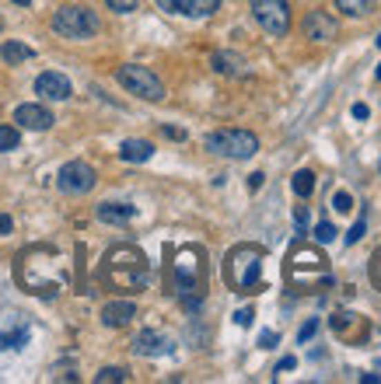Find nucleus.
<instances>
[{
	"instance_id": "f257e3e1",
	"label": "nucleus",
	"mask_w": 381,
	"mask_h": 384,
	"mask_svg": "<svg viewBox=\"0 0 381 384\" xmlns=\"http://www.w3.org/2000/svg\"><path fill=\"white\" fill-rule=\"evenodd\" d=\"M284 280H287V287L294 294H325V290H333V283H336L333 262L325 259L322 248H315L308 241L291 245L287 262H284Z\"/></svg>"
},
{
	"instance_id": "f03ea898",
	"label": "nucleus",
	"mask_w": 381,
	"mask_h": 384,
	"mask_svg": "<svg viewBox=\"0 0 381 384\" xmlns=\"http://www.w3.org/2000/svg\"><path fill=\"white\" fill-rule=\"evenodd\" d=\"M262 262L266 248L262 245H238L224 259V280L238 294H259L262 290Z\"/></svg>"
},
{
	"instance_id": "7ed1b4c3",
	"label": "nucleus",
	"mask_w": 381,
	"mask_h": 384,
	"mask_svg": "<svg viewBox=\"0 0 381 384\" xmlns=\"http://www.w3.org/2000/svg\"><path fill=\"white\" fill-rule=\"evenodd\" d=\"M105 280L116 290H144L150 272H147V259L137 248H116L105 259Z\"/></svg>"
},
{
	"instance_id": "20e7f679",
	"label": "nucleus",
	"mask_w": 381,
	"mask_h": 384,
	"mask_svg": "<svg viewBox=\"0 0 381 384\" xmlns=\"http://www.w3.org/2000/svg\"><path fill=\"white\" fill-rule=\"evenodd\" d=\"M203 248L196 245H186L175 252V262H172V287L179 297L186 294H203Z\"/></svg>"
},
{
	"instance_id": "39448f33",
	"label": "nucleus",
	"mask_w": 381,
	"mask_h": 384,
	"mask_svg": "<svg viewBox=\"0 0 381 384\" xmlns=\"http://www.w3.org/2000/svg\"><path fill=\"white\" fill-rule=\"evenodd\" d=\"M203 147L217 157H228V161H248L259 154V137L248 130H217L203 140Z\"/></svg>"
},
{
	"instance_id": "423d86ee",
	"label": "nucleus",
	"mask_w": 381,
	"mask_h": 384,
	"mask_svg": "<svg viewBox=\"0 0 381 384\" xmlns=\"http://www.w3.org/2000/svg\"><path fill=\"white\" fill-rule=\"evenodd\" d=\"M52 32L63 35V39H91L101 32V21L91 8H81V4H67L52 14Z\"/></svg>"
},
{
	"instance_id": "0eeeda50",
	"label": "nucleus",
	"mask_w": 381,
	"mask_h": 384,
	"mask_svg": "<svg viewBox=\"0 0 381 384\" xmlns=\"http://www.w3.org/2000/svg\"><path fill=\"white\" fill-rule=\"evenodd\" d=\"M116 81H119L130 94H137V98H144V101H161V98H165V84H161V77H157L150 67L123 63V67H116Z\"/></svg>"
},
{
	"instance_id": "6e6552de",
	"label": "nucleus",
	"mask_w": 381,
	"mask_h": 384,
	"mask_svg": "<svg viewBox=\"0 0 381 384\" xmlns=\"http://www.w3.org/2000/svg\"><path fill=\"white\" fill-rule=\"evenodd\" d=\"M248 8H252V18L259 21V28L266 35H287L291 28V4L287 0H248Z\"/></svg>"
},
{
	"instance_id": "1a4fd4ad",
	"label": "nucleus",
	"mask_w": 381,
	"mask_h": 384,
	"mask_svg": "<svg viewBox=\"0 0 381 384\" xmlns=\"http://www.w3.org/2000/svg\"><path fill=\"white\" fill-rule=\"evenodd\" d=\"M95 168L88 161H67L63 168H60V175H57V185H60V192L63 196H84V192H91L95 189Z\"/></svg>"
},
{
	"instance_id": "9d476101",
	"label": "nucleus",
	"mask_w": 381,
	"mask_h": 384,
	"mask_svg": "<svg viewBox=\"0 0 381 384\" xmlns=\"http://www.w3.org/2000/svg\"><path fill=\"white\" fill-rule=\"evenodd\" d=\"M329 328L336 332V339H343V343H350V346H360V343H367V336H371L367 318H364V314H353V311H336V314L329 318Z\"/></svg>"
},
{
	"instance_id": "9b49d317",
	"label": "nucleus",
	"mask_w": 381,
	"mask_h": 384,
	"mask_svg": "<svg viewBox=\"0 0 381 384\" xmlns=\"http://www.w3.org/2000/svg\"><path fill=\"white\" fill-rule=\"evenodd\" d=\"M301 32L308 42H336L340 39V25L333 14H325V11H308L304 21H301Z\"/></svg>"
},
{
	"instance_id": "f8f14e48",
	"label": "nucleus",
	"mask_w": 381,
	"mask_h": 384,
	"mask_svg": "<svg viewBox=\"0 0 381 384\" xmlns=\"http://www.w3.org/2000/svg\"><path fill=\"white\" fill-rule=\"evenodd\" d=\"M14 123L21 126V130H35V133H46V130H52V112L46 105H35V101H28V105H18L14 108Z\"/></svg>"
},
{
	"instance_id": "ddd939ff",
	"label": "nucleus",
	"mask_w": 381,
	"mask_h": 384,
	"mask_svg": "<svg viewBox=\"0 0 381 384\" xmlns=\"http://www.w3.org/2000/svg\"><path fill=\"white\" fill-rule=\"evenodd\" d=\"M157 8L186 18H210L213 11H221V0H157Z\"/></svg>"
},
{
	"instance_id": "4468645a",
	"label": "nucleus",
	"mask_w": 381,
	"mask_h": 384,
	"mask_svg": "<svg viewBox=\"0 0 381 384\" xmlns=\"http://www.w3.org/2000/svg\"><path fill=\"white\" fill-rule=\"evenodd\" d=\"M35 94H42L46 101H67L74 94V88L60 70H46V74L35 77Z\"/></svg>"
},
{
	"instance_id": "2eb2a0df",
	"label": "nucleus",
	"mask_w": 381,
	"mask_h": 384,
	"mask_svg": "<svg viewBox=\"0 0 381 384\" xmlns=\"http://www.w3.org/2000/svg\"><path fill=\"white\" fill-rule=\"evenodd\" d=\"M133 353L137 356H165V353H172V339L154 332V328H144V332L133 339Z\"/></svg>"
},
{
	"instance_id": "dca6fc26",
	"label": "nucleus",
	"mask_w": 381,
	"mask_h": 384,
	"mask_svg": "<svg viewBox=\"0 0 381 384\" xmlns=\"http://www.w3.org/2000/svg\"><path fill=\"white\" fill-rule=\"evenodd\" d=\"M133 318H137V304L133 301H113V304L101 307V325L105 328H123Z\"/></svg>"
},
{
	"instance_id": "f3484780",
	"label": "nucleus",
	"mask_w": 381,
	"mask_h": 384,
	"mask_svg": "<svg viewBox=\"0 0 381 384\" xmlns=\"http://www.w3.org/2000/svg\"><path fill=\"white\" fill-rule=\"evenodd\" d=\"M95 213H98L101 224H130L137 216V206H130V203H101Z\"/></svg>"
},
{
	"instance_id": "a211bd4d",
	"label": "nucleus",
	"mask_w": 381,
	"mask_h": 384,
	"mask_svg": "<svg viewBox=\"0 0 381 384\" xmlns=\"http://www.w3.org/2000/svg\"><path fill=\"white\" fill-rule=\"evenodd\" d=\"M210 63H213V70H217V74H224V77H238V74H245V60L238 57V52H228V49L213 52Z\"/></svg>"
},
{
	"instance_id": "6ab92c4d",
	"label": "nucleus",
	"mask_w": 381,
	"mask_h": 384,
	"mask_svg": "<svg viewBox=\"0 0 381 384\" xmlns=\"http://www.w3.org/2000/svg\"><path fill=\"white\" fill-rule=\"evenodd\" d=\"M119 157L130 161V164H144L154 157V143L150 140H123L119 143Z\"/></svg>"
},
{
	"instance_id": "aec40b11",
	"label": "nucleus",
	"mask_w": 381,
	"mask_h": 384,
	"mask_svg": "<svg viewBox=\"0 0 381 384\" xmlns=\"http://www.w3.org/2000/svg\"><path fill=\"white\" fill-rule=\"evenodd\" d=\"M25 343H28V325L25 321H18L11 328H0V353L4 350H21Z\"/></svg>"
},
{
	"instance_id": "412c9836",
	"label": "nucleus",
	"mask_w": 381,
	"mask_h": 384,
	"mask_svg": "<svg viewBox=\"0 0 381 384\" xmlns=\"http://www.w3.org/2000/svg\"><path fill=\"white\" fill-rule=\"evenodd\" d=\"M32 57H35V49L25 46V42H4L0 46V60L4 63H28Z\"/></svg>"
},
{
	"instance_id": "4be33fe9",
	"label": "nucleus",
	"mask_w": 381,
	"mask_h": 384,
	"mask_svg": "<svg viewBox=\"0 0 381 384\" xmlns=\"http://www.w3.org/2000/svg\"><path fill=\"white\" fill-rule=\"evenodd\" d=\"M336 11H343L346 18H367L378 11V0H336Z\"/></svg>"
},
{
	"instance_id": "5701e85b",
	"label": "nucleus",
	"mask_w": 381,
	"mask_h": 384,
	"mask_svg": "<svg viewBox=\"0 0 381 384\" xmlns=\"http://www.w3.org/2000/svg\"><path fill=\"white\" fill-rule=\"evenodd\" d=\"M291 189H294V196H297V199H308V196L315 192V172H308V168L294 172V179H291Z\"/></svg>"
},
{
	"instance_id": "b1692460",
	"label": "nucleus",
	"mask_w": 381,
	"mask_h": 384,
	"mask_svg": "<svg viewBox=\"0 0 381 384\" xmlns=\"http://www.w3.org/2000/svg\"><path fill=\"white\" fill-rule=\"evenodd\" d=\"M123 381H130V370L126 367H101L95 374V384H123Z\"/></svg>"
},
{
	"instance_id": "393cba45",
	"label": "nucleus",
	"mask_w": 381,
	"mask_h": 384,
	"mask_svg": "<svg viewBox=\"0 0 381 384\" xmlns=\"http://www.w3.org/2000/svg\"><path fill=\"white\" fill-rule=\"evenodd\" d=\"M21 143V133L14 126H0V150H18Z\"/></svg>"
},
{
	"instance_id": "a878e982",
	"label": "nucleus",
	"mask_w": 381,
	"mask_h": 384,
	"mask_svg": "<svg viewBox=\"0 0 381 384\" xmlns=\"http://www.w3.org/2000/svg\"><path fill=\"white\" fill-rule=\"evenodd\" d=\"M318 328H322V318H308V321L301 325V332H297V343H301V346H304V343H311Z\"/></svg>"
},
{
	"instance_id": "bb28decb",
	"label": "nucleus",
	"mask_w": 381,
	"mask_h": 384,
	"mask_svg": "<svg viewBox=\"0 0 381 384\" xmlns=\"http://www.w3.org/2000/svg\"><path fill=\"white\" fill-rule=\"evenodd\" d=\"M364 231H367V213H360V221L346 231V238H343V241H346V248H350V245H357V241L364 238Z\"/></svg>"
},
{
	"instance_id": "cd10ccee",
	"label": "nucleus",
	"mask_w": 381,
	"mask_h": 384,
	"mask_svg": "<svg viewBox=\"0 0 381 384\" xmlns=\"http://www.w3.org/2000/svg\"><path fill=\"white\" fill-rule=\"evenodd\" d=\"M336 234H340V231H336V228H333L329 221H322V224L315 228V238H318L322 245H329V241H336Z\"/></svg>"
},
{
	"instance_id": "c85d7f7f",
	"label": "nucleus",
	"mask_w": 381,
	"mask_h": 384,
	"mask_svg": "<svg viewBox=\"0 0 381 384\" xmlns=\"http://www.w3.org/2000/svg\"><path fill=\"white\" fill-rule=\"evenodd\" d=\"M105 4H108V11H116V14H130V11H137L140 0H105Z\"/></svg>"
},
{
	"instance_id": "c756f323",
	"label": "nucleus",
	"mask_w": 381,
	"mask_h": 384,
	"mask_svg": "<svg viewBox=\"0 0 381 384\" xmlns=\"http://www.w3.org/2000/svg\"><path fill=\"white\" fill-rule=\"evenodd\" d=\"M333 210H336V213H350V210H353V196H350V192H336V196H333Z\"/></svg>"
},
{
	"instance_id": "7c9ffc66",
	"label": "nucleus",
	"mask_w": 381,
	"mask_h": 384,
	"mask_svg": "<svg viewBox=\"0 0 381 384\" xmlns=\"http://www.w3.org/2000/svg\"><path fill=\"white\" fill-rule=\"evenodd\" d=\"M277 343H280V336L273 332V328H266V332L259 336V346H262V350H277Z\"/></svg>"
},
{
	"instance_id": "2f4dec72",
	"label": "nucleus",
	"mask_w": 381,
	"mask_h": 384,
	"mask_svg": "<svg viewBox=\"0 0 381 384\" xmlns=\"http://www.w3.org/2000/svg\"><path fill=\"white\" fill-rule=\"evenodd\" d=\"M371 262H374V265H371V280H374V287L381 290V248L374 252V259H371Z\"/></svg>"
},
{
	"instance_id": "473e14b6",
	"label": "nucleus",
	"mask_w": 381,
	"mask_h": 384,
	"mask_svg": "<svg viewBox=\"0 0 381 384\" xmlns=\"http://www.w3.org/2000/svg\"><path fill=\"white\" fill-rule=\"evenodd\" d=\"M252 318H255V311H252V307L235 311V325H242V328H248V325H252Z\"/></svg>"
},
{
	"instance_id": "72a5a7b5",
	"label": "nucleus",
	"mask_w": 381,
	"mask_h": 384,
	"mask_svg": "<svg viewBox=\"0 0 381 384\" xmlns=\"http://www.w3.org/2000/svg\"><path fill=\"white\" fill-rule=\"evenodd\" d=\"M294 224H297V231H304V228H308V210H304V206H297V210H294Z\"/></svg>"
},
{
	"instance_id": "f704fd0d",
	"label": "nucleus",
	"mask_w": 381,
	"mask_h": 384,
	"mask_svg": "<svg viewBox=\"0 0 381 384\" xmlns=\"http://www.w3.org/2000/svg\"><path fill=\"white\" fill-rule=\"evenodd\" d=\"M297 367V356H284L280 363H277V374H287V370H294Z\"/></svg>"
},
{
	"instance_id": "c9c22d12",
	"label": "nucleus",
	"mask_w": 381,
	"mask_h": 384,
	"mask_svg": "<svg viewBox=\"0 0 381 384\" xmlns=\"http://www.w3.org/2000/svg\"><path fill=\"white\" fill-rule=\"evenodd\" d=\"M11 231H14V221L8 213H0V234H11Z\"/></svg>"
},
{
	"instance_id": "e433bc0d",
	"label": "nucleus",
	"mask_w": 381,
	"mask_h": 384,
	"mask_svg": "<svg viewBox=\"0 0 381 384\" xmlns=\"http://www.w3.org/2000/svg\"><path fill=\"white\" fill-rule=\"evenodd\" d=\"M367 116H371V108H367L364 101H357V105H353V119H367Z\"/></svg>"
},
{
	"instance_id": "4c0bfd02",
	"label": "nucleus",
	"mask_w": 381,
	"mask_h": 384,
	"mask_svg": "<svg viewBox=\"0 0 381 384\" xmlns=\"http://www.w3.org/2000/svg\"><path fill=\"white\" fill-rule=\"evenodd\" d=\"M165 137H168V140H186V130H175V126H165Z\"/></svg>"
},
{
	"instance_id": "58836bf2",
	"label": "nucleus",
	"mask_w": 381,
	"mask_h": 384,
	"mask_svg": "<svg viewBox=\"0 0 381 384\" xmlns=\"http://www.w3.org/2000/svg\"><path fill=\"white\" fill-rule=\"evenodd\" d=\"M262 179H266V175H262V172H255V175H248V189H252V192H255V189H259V185H262Z\"/></svg>"
},
{
	"instance_id": "ea45409f",
	"label": "nucleus",
	"mask_w": 381,
	"mask_h": 384,
	"mask_svg": "<svg viewBox=\"0 0 381 384\" xmlns=\"http://www.w3.org/2000/svg\"><path fill=\"white\" fill-rule=\"evenodd\" d=\"M374 81H381V63H378V70H374Z\"/></svg>"
},
{
	"instance_id": "a19ab883",
	"label": "nucleus",
	"mask_w": 381,
	"mask_h": 384,
	"mask_svg": "<svg viewBox=\"0 0 381 384\" xmlns=\"http://www.w3.org/2000/svg\"><path fill=\"white\" fill-rule=\"evenodd\" d=\"M14 4H21V8H28V4H32V0H14Z\"/></svg>"
},
{
	"instance_id": "79ce46f5",
	"label": "nucleus",
	"mask_w": 381,
	"mask_h": 384,
	"mask_svg": "<svg viewBox=\"0 0 381 384\" xmlns=\"http://www.w3.org/2000/svg\"><path fill=\"white\" fill-rule=\"evenodd\" d=\"M0 28H4V18H0Z\"/></svg>"
},
{
	"instance_id": "37998d69",
	"label": "nucleus",
	"mask_w": 381,
	"mask_h": 384,
	"mask_svg": "<svg viewBox=\"0 0 381 384\" xmlns=\"http://www.w3.org/2000/svg\"><path fill=\"white\" fill-rule=\"evenodd\" d=\"M378 46H381V35H378Z\"/></svg>"
},
{
	"instance_id": "c03bdc74",
	"label": "nucleus",
	"mask_w": 381,
	"mask_h": 384,
	"mask_svg": "<svg viewBox=\"0 0 381 384\" xmlns=\"http://www.w3.org/2000/svg\"><path fill=\"white\" fill-rule=\"evenodd\" d=\"M378 168H381V164H378Z\"/></svg>"
}]
</instances>
